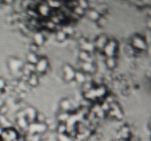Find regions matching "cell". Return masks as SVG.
<instances>
[{
	"label": "cell",
	"instance_id": "6da1fadb",
	"mask_svg": "<svg viewBox=\"0 0 151 141\" xmlns=\"http://www.w3.org/2000/svg\"><path fill=\"white\" fill-rule=\"evenodd\" d=\"M118 43L114 40H111L108 41L107 44L103 48V51L108 57H112L116 54V48H117Z\"/></svg>",
	"mask_w": 151,
	"mask_h": 141
},
{
	"label": "cell",
	"instance_id": "7a4b0ae2",
	"mask_svg": "<svg viewBox=\"0 0 151 141\" xmlns=\"http://www.w3.org/2000/svg\"><path fill=\"white\" fill-rule=\"evenodd\" d=\"M132 46L138 50H145L147 48V43L142 37L139 35H134L132 38Z\"/></svg>",
	"mask_w": 151,
	"mask_h": 141
},
{
	"label": "cell",
	"instance_id": "3957f363",
	"mask_svg": "<svg viewBox=\"0 0 151 141\" xmlns=\"http://www.w3.org/2000/svg\"><path fill=\"white\" fill-rule=\"evenodd\" d=\"M47 126L46 123H38V122H32L29 125V131L32 134L41 133L45 132Z\"/></svg>",
	"mask_w": 151,
	"mask_h": 141
},
{
	"label": "cell",
	"instance_id": "277c9868",
	"mask_svg": "<svg viewBox=\"0 0 151 141\" xmlns=\"http://www.w3.org/2000/svg\"><path fill=\"white\" fill-rule=\"evenodd\" d=\"M75 71L76 70L70 65L66 64L63 66V76L66 81H72L75 79Z\"/></svg>",
	"mask_w": 151,
	"mask_h": 141
},
{
	"label": "cell",
	"instance_id": "5b68a950",
	"mask_svg": "<svg viewBox=\"0 0 151 141\" xmlns=\"http://www.w3.org/2000/svg\"><path fill=\"white\" fill-rule=\"evenodd\" d=\"M49 67V62L45 57H40L35 64V71L38 73H44Z\"/></svg>",
	"mask_w": 151,
	"mask_h": 141
},
{
	"label": "cell",
	"instance_id": "8992f818",
	"mask_svg": "<svg viewBox=\"0 0 151 141\" xmlns=\"http://www.w3.org/2000/svg\"><path fill=\"white\" fill-rule=\"evenodd\" d=\"M24 110L25 114H26V118L28 123H31L35 121L37 113H38L35 109L32 107H27Z\"/></svg>",
	"mask_w": 151,
	"mask_h": 141
},
{
	"label": "cell",
	"instance_id": "52a82bcc",
	"mask_svg": "<svg viewBox=\"0 0 151 141\" xmlns=\"http://www.w3.org/2000/svg\"><path fill=\"white\" fill-rule=\"evenodd\" d=\"M36 10L38 15L40 14L42 16H48L51 13V8L49 7L47 2H43L41 4H38Z\"/></svg>",
	"mask_w": 151,
	"mask_h": 141
},
{
	"label": "cell",
	"instance_id": "ba28073f",
	"mask_svg": "<svg viewBox=\"0 0 151 141\" xmlns=\"http://www.w3.org/2000/svg\"><path fill=\"white\" fill-rule=\"evenodd\" d=\"M81 68L86 73H92L96 70L95 66L91 62H82Z\"/></svg>",
	"mask_w": 151,
	"mask_h": 141
},
{
	"label": "cell",
	"instance_id": "9c48e42d",
	"mask_svg": "<svg viewBox=\"0 0 151 141\" xmlns=\"http://www.w3.org/2000/svg\"><path fill=\"white\" fill-rule=\"evenodd\" d=\"M109 39H108L107 37L104 35H101L99 37H97V38L96 39L95 42H94V46L97 47L98 48H101L103 49V48L105 47V46L107 44Z\"/></svg>",
	"mask_w": 151,
	"mask_h": 141
},
{
	"label": "cell",
	"instance_id": "30bf717a",
	"mask_svg": "<svg viewBox=\"0 0 151 141\" xmlns=\"http://www.w3.org/2000/svg\"><path fill=\"white\" fill-rule=\"evenodd\" d=\"M24 65L21 60L18 59H11L10 62V67L13 70L16 71H20L23 68Z\"/></svg>",
	"mask_w": 151,
	"mask_h": 141
},
{
	"label": "cell",
	"instance_id": "8fae6325",
	"mask_svg": "<svg viewBox=\"0 0 151 141\" xmlns=\"http://www.w3.org/2000/svg\"><path fill=\"white\" fill-rule=\"evenodd\" d=\"M32 38H33V41H34L33 43L36 44V45L38 46L42 45V44L44 43V41H45V38H44V36L43 35V34L41 33V32H35V33L34 34Z\"/></svg>",
	"mask_w": 151,
	"mask_h": 141
},
{
	"label": "cell",
	"instance_id": "7c38bea8",
	"mask_svg": "<svg viewBox=\"0 0 151 141\" xmlns=\"http://www.w3.org/2000/svg\"><path fill=\"white\" fill-rule=\"evenodd\" d=\"M86 73H84L83 70H76L75 71V79L79 83H84L86 81Z\"/></svg>",
	"mask_w": 151,
	"mask_h": 141
},
{
	"label": "cell",
	"instance_id": "4fadbf2b",
	"mask_svg": "<svg viewBox=\"0 0 151 141\" xmlns=\"http://www.w3.org/2000/svg\"><path fill=\"white\" fill-rule=\"evenodd\" d=\"M60 106L63 112H68L69 113V110H70L71 108L72 107V104L70 101V100L63 99L60 101Z\"/></svg>",
	"mask_w": 151,
	"mask_h": 141
},
{
	"label": "cell",
	"instance_id": "5bb4252c",
	"mask_svg": "<svg viewBox=\"0 0 151 141\" xmlns=\"http://www.w3.org/2000/svg\"><path fill=\"white\" fill-rule=\"evenodd\" d=\"M39 56L36 54V53L33 52H29L28 53L27 55V60L28 63H32V64L35 65L37 63V62L39 60Z\"/></svg>",
	"mask_w": 151,
	"mask_h": 141
},
{
	"label": "cell",
	"instance_id": "9a60e30c",
	"mask_svg": "<svg viewBox=\"0 0 151 141\" xmlns=\"http://www.w3.org/2000/svg\"><path fill=\"white\" fill-rule=\"evenodd\" d=\"M95 93L97 98H103L107 93L106 88L103 85H99L97 88H95Z\"/></svg>",
	"mask_w": 151,
	"mask_h": 141
},
{
	"label": "cell",
	"instance_id": "2e32d148",
	"mask_svg": "<svg viewBox=\"0 0 151 141\" xmlns=\"http://www.w3.org/2000/svg\"><path fill=\"white\" fill-rule=\"evenodd\" d=\"M88 16L91 19H92L93 21H97L100 18L101 15L99 13L98 11L95 10V9H90L88 10Z\"/></svg>",
	"mask_w": 151,
	"mask_h": 141
},
{
	"label": "cell",
	"instance_id": "e0dca14e",
	"mask_svg": "<svg viewBox=\"0 0 151 141\" xmlns=\"http://www.w3.org/2000/svg\"><path fill=\"white\" fill-rule=\"evenodd\" d=\"M79 57L82 60V62H91V60H90L91 59L90 53L86 51H84V50H82L81 51H80Z\"/></svg>",
	"mask_w": 151,
	"mask_h": 141
},
{
	"label": "cell",
	"instance_id": "ac0fdd59",
	"mask_svg": "<svg viewBox=\"0 0 151 141\" xmlns=\"http://www.w3.org/2000/svg\"><path fill=\"white\" fill-rule=\"evenodd\" d=\"M27 83L31 86H36L38 84V75L35 74V73H31L30 76H29V79L27 81Z\"/></svg>",
	"mask_w": 151,
	"mask_h": 141
},
{
	"label": "cell",
	"instance_id": "d6986e66",
	"mask_svg": "<svg viewBox=\"0 0 151 141\" xmlns=\"http://www.w3.org/2000/svg\"><path fill=\"white\" fill-rule=\"evenodd\" d=\"M55 38H56V40H58V41L61 42V41H64L66 39V38H67V35H66L63 30H61V29H58V30L57 31V32H56Z\"/></svg>",
	"mask_w": 151,
	"mask_h": 141
},
{
	"label": "cell",
	"instance_id": "ffe728a7",
	"mask_svg": "<svg viewBox=\"0 0 151 141\" xmlns=\"http://www.w3.org/2000/svg\"><path fill=\"white\" fill-rule=\"evenodd\" d=\"M69 115H70L69 114L68 112H61V113L58 115V118L59 121H60V123H66L67 119L69 118Z\"/></svg>",
	"mask_w": 151,
	"mask_h": 141
},
{
	"label": "cell",
	"instance_id": "44dd1931",
	"mask_svg": "<svg viewBox=\"0 0 151 141\" xmlns=\"http://www.w3.org/2000/svg\"><path fill=\"white\" fill-rule=\"evenodd\" d=\"M17 123L21 128H22V129H24V128L27 127L28 124H29V123H28L26 118H18Z\"/></svg>",
	"mask_w": 151,
	"mask_h": 141
},
{
	"label": "cell",
	"instance_id": "7402d4cb",
	"mask_svg": "<svg viewBox=\"0 0 151 141\" xmlns=\"http://www.w3.org/2000/svg\"><path fill=\"white\" fill-rule=\"evenodd\" d=\"M106 66L109 68L112 69L116 66V60L114 57H108L107 60L106 61Z\"/></svg>",
	"mask_w": 151,
	"mask_h": 141
},
{
	"label": "cell",
	"instance_id": "603a6c76",
	"mask_svg": "<svg viewBox=\"0 0 151 141\" xmlns=\"http://www.w3.org/2000/svg\"><path fill=\"white\" fill-rule=\"evenodd\" d=\"M93 82H88V81H86L84 83H83V90L84 93L88 92V90L93 88Z\"/></svg>",
	"mask_w": 151,
	"mask_h": 141
},
{
	"label": "cell",
	"instance_id": "cb8c5ba5",
	"mask_svg": "<svg viewBox=\"0 0 151 141\" xmlns=\"http://www.w3.org/2000/svg\"><path fill=\"white\" fill-rule=\"evenodd\" d=\"M61 30H63L67 35H72V34H74V32H75L73 27H72V26H70V25H66V26H63V27L61 28Z\"/></svg>",
	"mask_w": 151,
	"mask_h": 141
},
{
	"label": "cell",
	"instance_id": "d4e9b609",
	"mask_svg": "<svg viewBox=\"0 0 151 141\" xmlns=\"http://www.w3.org/2000/svg\"><path fill=\"white\" fill-rule=\"evenodd\" d=\"M85 10H84L83 8H82L81 7H80L79 5H77L76 7H75L73 9H72V11L73 12V13H75V14L78 15V16H81L85 13Z\"/></svg>",
	"mask_w": 151,
	"mask_h": 141
},
{
	"label": "cell",
	"instance_id": "484cf974",
	"mask_svg": "<svg viewBox=\"0 0 151 141\" xmlns=\"http://www.w3.org/2000/svg\"><path fill=\"white\" fill-rule=\"evenodd\" d=\"M35 120H36V122H38V123H46V120H47V118H46L45 115H44L43 113H37L36 118H35Z\"/></svg>",
	"mask_w": 151,
	"mask_h": 141
},
{
	"label": "cell",
	"instance_id": "4316f807",
	"mask_svg": "<svg viewBox=\"0 0 151 141\" xmlns=\"http://www.w3.org/2000/svg\"><path fill=\"white\" fill-rule=\"evenodd\" d=\"M47 3L50 8H59V7H61L62 6L61 3L58 2V1H48Z\"/></svg>",
	"mask_w": 151,
	"mask_h": 141
},
{
	"label": "cell",
	"instance_id": "83f0119b",
	"mask_svg": "<svg viewBox=\"0 0 151 141\" xmlns=\"http://www.w3.org/2000/svg\"><path fill=\"white\" fill-rule=\"evenodd\" d=\"M100 107H101L102 110L104 111L105 113L106 112H109V110H111V107H110V104L108 103L107 101H103L101 104H100Z\"/></svg>",
	"mask_w": 151,
	"mask_h": 141
},
{
	"label": "cell",
	"instance_id": "f1b7e54d",
	"mask_svg": "<svg viewBox=\"0 0 151 141\" xmlns=\"http://www.w3.org/2000/svg\"><path fill=\"white\" fill-rule=\"evenodd\" d=\"M24 67L26 68L27 69H28V70L30 72H32V73H34V72L35 71V65L32 64V63H26L25 65H24Z\"/></svg>",
	"mask_w": 151,
	"mask_h": 141
},
{
	"label": "cell",
	"instance_id": "f546056e",
	"mask_svg": "<svg viewBox=\"0 0 151 141\" xmlns=\"http://www.w3.org/2000/svg\"><path fill=\"white\" fill-rule=\"evenodd\" d=\"M66 129H67V126H66L65 123H60L59 124L58 127V132H60V134L64 133L66 131Z\"/></svg>",
	"mask_w": 151,
	"mask_h": 141
},
{
	"label": "cell",
	"instance_id": "4dcf8cb0",
	"mask_svg": "<svg viewBox=\"0 0 151 141\" xmlns=\"http://www.w3.org/2000/svg\"><path fill=\"white\" fill-rule=\"evenodd\" d=\"M78 2V5L80 7H81L82 8H83L84 10H86V9L88 8L89 7V2L86 1H79Z\"/></svg>",
	"mask_w": 151,
	"mask_h": 141
},
{
	"label": "cell",
	"instance_id": "1f68e13d",
	"mask_svg": "<svg viewBox=\"0 0 151 141\" xmlns=\"http://www.w3.org/2000/svg\"><path fill=\"white\" fill-rule=\"evenodd\" d=\"M45 26L47 28H48L49 29H54L56 28V24H55L53 22H52L51 21H50L45 22Z\"/></svg>",
	"mask_w": 151,
	"mask_h": 141
},
{
	"label": "cell",
	"instance_id": "d6a6232c",
	"mask_svg": "<svg viewBox=\"0 0 151 141\" xmlns=\"http://www.w3.org/2000/svg\"><path fill=\"white\" fill-rule=\"evenodd\" d=\"M16 118H26V114H25V112L24 110H19L16 113Z\"/></svg>",
	"mask_w": 151,
	"mask_h": 141
},
{
	"label": "cell",
	"instance_id": "836d02e7",
	"mask_svg": "<svg viewBox=\"0 0 151 141\" xmlns=\"http://www.w3.org/2000/svg\"><path fill=\"white\" fill-rule=\"evenodd\" d=\"M59 140L60 141H71L70 139H69V137L68 135H65L64 133L60 134V135H59Z\"/></svg>",
	"mask_w": 151,
	"mask_h": 141
},
{
	"label": "cell",
	"instance_id": "e575fe53",
	"mask_svg": "<svg viewBox=\"0 0 151 141\" xmlns=\"http://www.w3.org/2000/svg\"><path fill=\"white\" fill-rule=\"evenodd\" d=\"M38 46H37L36 44L32 43L30 46H29V49H30V52L36 53L38 50Z\"/></svg>",
	"mask_w": 151,
	"mask_h": 141
},
{
	"label": "cell",
	"instance_id": "d590c367",
	"mask_svg": "<svg viewBox=\"0 0 151 141\" xmlns=\"http://www.w3.org/2000/svg\"><path fill=\"white\" fill-rule=\"evenodd\" d=\"M97 21L98 22L99 24L100 25H101V26H104V25L106 24V22H107V21H106V19H105L104 17H102V16H100V18Z\"/></svg>",
	"mask_w": 151,
	"mask_h": 141
},
{
	"label": "cell",
	"instance_id": "8d00e7d4",
	"mask_svg": "<svg viewBox=\"0 0 151 141\" xmlns=\"http://www.w3.org/2000/svg\"><path fill=\"white\" fill-rule=\"evenodd\" d=\"M5 81L3 79L0 78V89H4V88L5 87Z\"/></svg>",
	"mask_w": 151,
	"mask_h": 141
}]
</instances>
